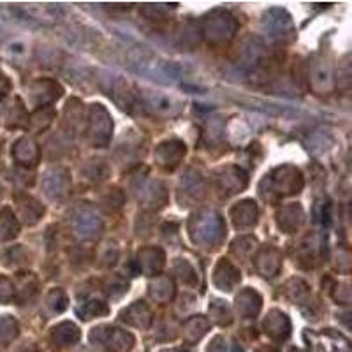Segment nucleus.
<instances>
[{"instance_id": "f257e3e1", "label": "nucleus", "mask_w": 352, "mask_h": 352, "mask_svg": "<svg viewBox=\"0 0 352 352\" xmlns=\"http://www.w3.org/2000/svg\"><path fill=\"white\" fill-rule=\"evenodd\" d=\"M73 229L79 238H94L103 229V221L92 208H79L73 217Z\"/></svg>"}, {"instance_id": "f03ea898", "label": "nucleus", "mask_w": 352, "mask_h": 352, "mask_svg": "<svg viewBox=\"0 0 352 352\" xmlns=\"http://www.w3.org/2000/svg\"><path fill=\"white\" fill-rule=\"evenodd\" d=\"M197 242L203 243H217L222 238V221L217 213H206L197 221V229H196Z\"/></svg>"}, {"instance_id": "7ed1b4c3", "label": "nucleus", "mask_w": 352, "mask_h": 352, "mask_svg": "<svg viewBox=\"0 0 352 352\" xmlns=\"http://www.w3.org/2000/svg\"><path fill=\"white\" fill-rule=\"evenodd\" d=\"M69 180L67 173L62 169H53L49 171L45 178V190L49 197H64L67 194Z\"/></svg>"}, {"instance_id": "20e7f679", "label": "nucleus", "mask_w": 352, "mask_h": 352, "mask_svg": "<svg viewBox=\"0 0 352 352\" xmlns=\"http://www.w3.org/2000/svg\"><path fill=\"white\" fill-rule=\"evenodd\" d=\"M144 104L160 115H171L176 111V106L171 99L160 94H147L144 95Z\"/></svg>"}, {"instance_id": "39448f33", "label": "nucleus", "mask_w": 352, "mask_h": 352, "mask_svg": "<svg viewBox=\"0 0 352 352\" xmlns=\"http://www.w3.org/2000/svg\"><path fill=\"white\" fill-rule=\"evenodd\" d=\"M0 224H4V227H5V229H8V224H5L4 217H0ZM14 229H18L16 225H14ZM14 229H11V231H9V233H5V231L2 229V231H0V238H2V240H8L9 234H11V236H16V231H14Z\"/></svg>"}, {"instance_id": "423d86ee", "label": "nucleus", "mask_w": 352, "mask_h": 352, "mask_svg": "<svg viewBox=\"0 0 352 352\" xmlns=\"http://www.w3.org/2000/svg\"><path fill=\"white\" fill-rule=\"evenodd\" d=\"M0 83H8V79H5L4 74H0ZM8 88H9V86H0V99L8 94Z\"/></svg>"}]
</instances>
